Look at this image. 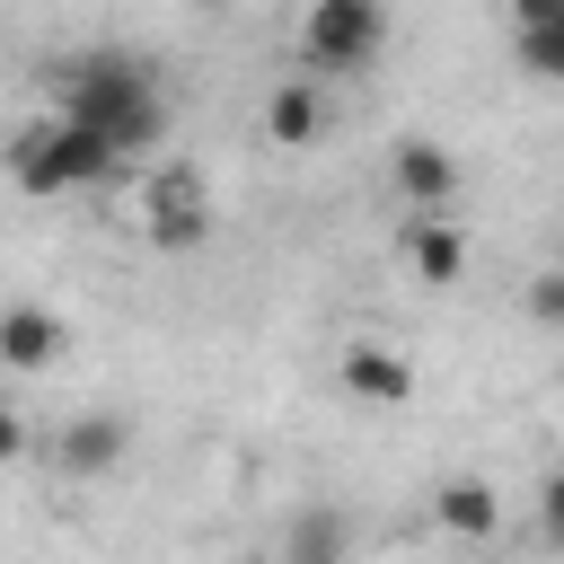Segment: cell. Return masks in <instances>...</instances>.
I'll list each match as a JSON object with an SVG mask.
<instances>
[{"label":"cell","mask_w":564,"mask_h":564,"mask_svg":"<svg viewBox=\"0 0 564 564\" xmlns=\"http://www.w3.org/2000/svg\"><path fill=\"white\" fill-rule=\"evenodd\" d=\"M53 115L70 132L106 141L115 167L167 132V97H159V70L141 53H79V62H62L53 70Z\"/></svg>","instance_id":"cell-1"},{"label":"cell","mask_w":564,"mask_h":564,"mask_svg":"<svg viewBox=\"0 0 564 564\" xmlns=\"http://www.w3.org/2000/svg\"><path fill=\"white\" fill-rule=\"evenodd\" d=\"M432 511H441L449 538H494V529H502V494H494L485 476H449V485L432 494Z\"/></svg>","instance_id":"cell-11"},{"label":"cell","mask_w":564,"mask_h":564,"mask_svg":"<svg viewBox=\"0 0 564 564\" xmlns=\"http://www.w3.org/2000/svg\"><path fill=\"white\" fill-rule=\"evenodd\" d=\"M388 44V9L379 0H317L300 18V62L308 70H370Z\"/></svg>","instance_id":"cell-3"},{"label":"cell","mask_w":564,"mask_h":564,"mask_svg":"<svg viewBox=\"0 0 564 564\" xmlns=\"http://www.w3.org/2000/svg\"><path fill=\"white\" fill-rule=\"evenodd\" d=\"M317 123H326V97H317L308 79H282V88L264 97V132H273V141L308 150V141H317Z\"/></svg>","instance_id":"cell-13"},{"label":"cell","mask_w":564,"mask_h":564,"mask_svg":"<svg viewBox=\"0 0 564 564\" xmlns=\"http://www.w3.org/2000/svg\"><path fill=\"white\" fill-rule=\"evenodd\" d=\"M70 352V326L53 308H0V370H53Z\"/></svg>","instance_id":"cell-8"},{"label":"cell","mask_w":564,"mask_h":564,"mask_svg":"<svg viewBox=\"0 0 564 564\" xmlns=\"http://www.w3.org/2000/svg\"><path fill=\"white\" fill-rule=\"evenodd\" d=\"M511 53L529 79H564V0H520L511 9Z\"/></svg>","instance_id":"cell-10"},{"label":"cell","mask_w":564,"mask_h":564,"mask_svg":"<svg viewBox=\"0 0 564 564\" xmlns=\"http://www.w3.org/2000/svg\"><path fill=\"white\" fill-rule=\"evenodd\" d=\"M18 449H26V423H18V414H0V467H9Z\"/></svg>","instance_id":"cell-16"},{"label":"cell","mask_w":564,"mask_h":564,"mask_svg":"<svg viewBox=\"0 0 564 564\" xmlns=\"http://www.w3.org/2000/svg\"><path fill=\"white\" fill-rule=\"evenodd\" d=\"M141 238L167 247V256L212 247V185H203L194 167H159V176L141 185Z\"/></svg>","instance_id":"cell-4"},{"label":"cell","mask_w":564,"mask_h":564,"mask_svg":"<svg viewBox=\"0 0 564 564\" xmlns=\"http://www.w3.org/2000/svg\"><path fill=\"white\" fill-rule=\"evenodd\" d=\"M123 449H132L123 414H79V423H62V441H53V467H62L70 485H79V476H115Z\"/></svg>","instance_id":"cell-7"},{"label":"cell","mask_w":564,"mask_h":564,"mask_svg":"<svg viewBox=\"0 0 564 564\" xmlns=\"http://www.w3.org/2000/svg\"><path fill=\"white\" fill-rule=\"evenodd\" d=\"M520 308H529L538 326H564V264H546V273H529V291H520Z\"/></svg>","instance_id":"cell-14"},{"label":"cell","mask_w":564,"mask_h":564,"mask_svg":"<svg viewBox=\"0 0 564 564\" xmlns=\"http://www.w3.org/2000/svg\"><path fill=\"white\" fill-rule=\"evenodd\" d=\"M9 176H18V194H79V185L115 176V150L88 141V132H70L62 115H44V123H26L9 141Z\"/></svg>","instance_id":"cell-2"},{"label":"cell","mask_w":564,"mask_h":564,"mask_svg":"<svg viewBox=\"0 0 564 564\" xmlns=\"http://www.w3.org/2000/svg\"><path fill=\"white\" fill-rule=\"evenodd\" d=\"M335 379H344V397H361V405H405V397H414V361H405L397 344H344Z\"/></svg>","instance_id":"cell-6"},{"label":"cell","mask_w":564,"mask_h":564,"mask_svg":"<svg viewBox=\"0 0 564 564\" xmlns=\"http://www.w3.org/2000/svg\"><path fill=\"white\" fill-rule=\"evenodd\" d=\"M388 176H397V194L414 203V220H441L449 212V194H458V159L441 150V141H397V159H388Z\"/></svg>","instance_id":"cell-5"},{"label":"cell","mask_w":564,"mask_h":564,"mask_svg":"<svg viewBox=\"0 0 564 564\" xmlns=\"http://www.w3.org/2000/svg\"><path fill=\"white\" fill-rule=\"evenodd\" d=\"M405 264H414L432 291H449V282L467 273V238H458L449 220H405Z\"/></svg>","instance_id":"cell-12"},{"label":"cell","mask_w":564,"mask_h":564,"mask_svg":"<svg viewBox=\"0 0 564 564\" xmlns=\"http://www.w3.org/2000/svg\"><path fill=\"white\" fill-rule=\"evenodd\" d=\"M282 564H352V520L335 502H300L282 520Z\"/></svg>","instance_id":"cell-9"},{"label":"cell","mask_w":564,"mask_h":564,"mask_svg":"<svg viewBox=\"0 0 564 564\" xmlns=\"http://www.w3.org/2000/svg\"><path fill=\"white\" fill-rule=\"evenodd\" d=\"M538 529H546V538H564V467L538 485Z\"/></svg>","instance_id":"cell-15"}]
</instances>
